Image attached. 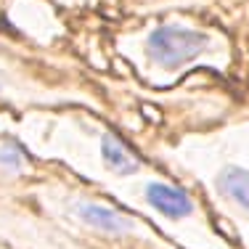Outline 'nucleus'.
Returning <instances> with one entry per match:
<instances>
[{"label":"nucleus","mask_w":249,"mask_h":249,"mask_svg":"<svg viewBox=\"0 0 249 249\" xmlns=\"http://www.w3.org/2000/svg\"><path fill=\"white\" fill-rule=\"evenodd\" d=\"M210 45V37L199 29L191 27H178V24H164L157 27L146 40V53L157 67L164 69H178L183 64L194 61L199 53Z\"/></svg>","instance_id":"obj_1"},{"label":"nucleus","mask_w":249,"mask_h":249,"mask_svg":"<svg viewBox=\"0 0 249 249\" xmlns=\"http://www.w3.org/2000/svg\"><path fill=\"white\" fill-rule=\"evenodd\" d=\"M146 199L159 215L170 217V220H180L194 212V199L188 196L183 188H175L170 183H149L146 186Z\"/></svg>","instance_id":"obj_2"},{"label":"nucleus","mask_w":249,"mask_h":249,"mask_svg":"<svg viewBox=\"0 0 249 249\" xmlns=\"http://www.w3.org/2000/svg\"><path fill=\"white\" fill-rule=\"evenodd\" d=\"M77 217L82 223H88L90 228H98L104 233H114V236H122L127 231H133V220H127L124 215H120L117 210L106 204H96V201H80L74 207Z\"/></svg>","instance_id":"obj_3"},{"label":"nucleus","mask_w":249,"mask_h":249,"mask_svg":"<svg viewBox=\"0 0 249 249\" xmlns=\"http://www.w3.org/2000/svg\"><path fill=\"white\" fill-rule=\"evenodd\" d=\"M101 159H104V164L117 175H133L141 170V159L135 157L133 151H127V146L111 133H106L104 138H101Z\"/></svg>","instance_id":"obj_4"},{"label":"nucleus","mask_w":249,"mask_h":249,"mask_svg":"<svg viewBox=\"0 0 249 249\" xmlns=\"http://www.w3.org/2000/svg\"><path fill=\"white\" fill-rule=\"evenodd\" d=\"M217 188L223 196H228L233 204H239L241 210L249 212V170L231 164L217 175Z\"/></svg>","instance_id":"obj_5"},{"label":"nucleus","mask_w":249,"mask_h":249,"mask_svg":"<svg viewBox=\"0 0 249 249\" xmlns=\"http://www.w3.org/2000/svg\"><path fill=\"white\" fill-rule=\"evenodd\" d=\"M21 162H24V154L19 149H11V146L0 149V164H5V167H11V170H19Z\"/></svg>","instance_id":"obj_6"}]
</instances>
